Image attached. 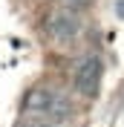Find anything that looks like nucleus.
Segmentation results:
<instances>
[{"label":"nucleus","instance_id":"obj_1","mask_svg":"<svg viewBox=\"0 0 124 127\" xmlns=\"http://www.w3.org/2000/svg\"><path fill=\"white\" fill-rule=\"evenodd\" d=\"M98 78H101V64H98V58L90 55L78 64V69H75V90L81 95H95Z\"/></svg>","mask_w":124,"mask_h":127},{"label":"nucleus","instance_id":"obj_2","mask_svg":"<svg viewBox=\"0 0 124 127\" xmlns=\"http://www.w3.org/2000/svg\"><path fill=\"white\" fill-rule=\"evenodd\" d=\"M78 32H81V20L72 12H61V15H55L49 20V35L55 40H72Z\"/></svg>","mask_w":124,"mask_h":127}]
</instances>
